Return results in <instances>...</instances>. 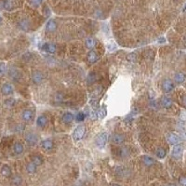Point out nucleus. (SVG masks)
Segmentation results:
<instances>
[{
  "label": "nucleus",
  "instance_id": "c9c22d12",
  "mask_svg": "<svg viewBox=\"0 0 186 186\" xmlns=\"http://www.w3.org/2000/svg\"><path fill=\"white\" fill-rule=\"evenodd\" d=\"M31 2L34 6H39V5L42 3V0H31Z\"/></svg>",
  "mask_w": 186,
  "mask_h": 186
},
{
  "label": "nucleus",
  "instance_id": "7ed1b4c3",
  "mask_svg": "<svg viewBox=\"0 0 186 186\" xmlns=\"http://www.w3.org/2000/svg\"><path fill=\"white\" fill-rule=\"evenodd\" d=\"M175 88V85L172 82V80L170 79H165L163 81V83H162V89H163V91L169 93L171 92Z\"/></svg>",
  "mask_w": 186,
  "mask_h": 186
},
{
  "label": "nucleus",
  "instance_id": "4c0bfd02",
  "mask_svg": "<svg viewBox=\"0 0 186 186\" xmlns=\"http://www.w3.org/2000/svg\"><path fill=\"white\" fill-rule=\"evenodd\" d=\"M183 105L186 107V96L183 97Z\"/></svg>",
  "mask_w": 186,
  "mask_h": 186
},
{
  "label": "nucleus",
  "instance_id": "cd10ccee",
  "mask_svg": "<svg viewBox=\"0 0 186 186\" xmlns=\"http://www.w3.org/2000/svg\"><path fill=\"white\" fill-rule=\"evenodd\" d=\"M11 182L14 185H20L22 182V179L20 177L19 175H15V176H13L12 179H11Z\"/></svg>",
  "mask_w": 186,
  "mask_h": 186
},
{
  "label": "nucleus",
  "instance_id": "2f4dec72",
  "mask_svg": "<svg viewBox=\"0 0 186 186\" xmlns=\"http://www.w3.org/2000/svg\"><path fill=\"white\" fill-rule=\"evenodd\" d=\"M6 65L4 63H0V76H2L6 73Z\"/></svg>",
  "mask_w": 186,
  "mask_h": 186
},
{
  "label": "nucleus",
  "instance_id": "4be33fe9",
  "mask_svg": "<svg viewBox=\"0 0 186 186\" xmlns=\"http://www.w3.org/2000/svg\"><path fill=\"white\" fill-rule=\"evenodd\" d=\"M106 113H107V111H106L105 105H102V106L98 110V112H97V117L102 119V118H104V116H106Z\"/></svg>",
  "mask_w": 186,
  "mask_h": 186
},
{
  "label": "nucleus",
  "instance_id": "39448f33",
  "mask_svg": "<svg viewBox=\"0 0 186 186\" xmlns=\"http://www.w3.org/2000/svg\"><path fill=\"white\" fill-rule=\"evenodd\" d=\"M166 139H168V141L169 144L172 145H177L180 142V138L177 134H174V133H169L168 136H166Z\"/></svg>",
  "mask_w": 186,
  "mask_h": 186
},
{
  "label": "nucleus",
  "instance_id": "72a5a7b5",
  "mask_svg": "<svg viewBox=\"0 0 186 186\" xmlns=\"http://www.w3.org/2000/svg\"><path fill=\"white\" fill-rule=\"evenodd\" d=\"M179 183L180 186H186V176H182L179 180Z\"/></svg>",
  "mask_w": 186,
  "mask_h": 186
},
{
  "label": "nucleus",
  "instance_id": "473e14b6",
  "mask_svg": "<svg viewBox=\"0 0 186 186\" xmlns=\"http://www.w3.org/2000/svg\"><path fill=\"white\" fill-rule=\"evenodd\" d=\"M127 59L128 61H131V63H134V61H136V55L134 53H131L127 57Z\"/></svg>",
  "mask_w": 186,
  "mask_h": 186
},
{
  "label": "nucleus",
  "instance_id": "c85d7f7f",
  "mask_svg": "<svg viewBox=\"0 0 186 186\" xmlns=\"http://www.w3.org/2000/svg\"><path fill=\"white\" fill-rule=\"evenodd\" d=\"M9 74H10V76L14 80H17V78L19 77V75H19V71L17 69H15V68H12L10 70V72H9Z\"/></svg>",
  "mask_w": 186,
  "mask_h": 186
},
{
  "label": "nucleus",
  "instance_id": "f03ea898",
  "mask_svg": "<svg viewBox=\"0 0 186 186\" xmlns=\"http://www.w3.org/2000/svg\"><path fill=\"white\" fill-rule=\"evenodd\" d=\"M107 140H108V134L106 132H102L96 138V145L99 148H103L106 144Z\"/></svg>",
  "mask_w": 186,
  "mask_h": 186
},
{
  "label": "nucleus",
  "instance_id": "9b49d317",
  "mask_svg": "<svg viewBox=\"0 0 186 186\" xmlns=\"http://www.w3.org/2000/svg\"><path fill=\"white\" fill-rule=\"evenodd\" d=\"M125 141V136L122 134H114L112 138V141L116 144H121Z\"/></svg>",
  "mask_w": 186,
  "mask_h": 186
},
{
  "label": "nucleus",
  "instance_id": "f257e3e1",
  "mask_svg": "<svg viewBox=\"0 0 186 186\" xmlns=\"http://www.w3.org/2000/svg\"><path fill=\"white\" fill-rule=\"evenodd\" d=\"M85 131H86V127L84 126H78L77 127L75 128L74 133H73V138L75 141H80L85 135Z\"/></svg>",
  "mask_w": 186,
  "mask_h": 186
},
{
  "label": "nucleus",
  "instance_id": "e433bc0d",
  "mask_svg": "<svg viewBox=\"0 0 186 186\" xmlns=\"http://www.w3.org/2000/svg\"><path fill=\"white\" fill-rule=\"evenodd\" d=\"M108 49L110 50H113V49H116V46L114 44H112V45H108Z\"/></svg>",
  "mask_w": 186,
  "mask_h": 186
},
{
  "label": "nucleus",
  "instance_id": "a878e982",
  "mask_svg": "<svg viewBox=\"0 0 186 186\" xmlns=\"http://www.w3.org/2000/svg\"><path fill=\"white\" fill-rule=\"evenodd\" d=\"M166 155V152L164 148H158L156 150V156L160 159H163Z\"/></svg>",
  "mask_w": 186,
  "mask_h": 186
},
{
  "label": "nucleus",
  "instance_id": "bb28decb",
  "mask_svg": "<svg viewBox=\"0 0 186 186\" xmlns=\"http://www.w3.org/2000/svg\"><path fill=\"white\" fill-rule=\"evenodd\" d=\"M95 45H96V41H95L93 38H88V39L86 40V46H87V47H88V49H93Z\"/></svg>",
  "mask_w": 186,
  "mask_h": 186
},
{
  "label": "nucleus",
  "instance_id": "423d86ee",
  "mask_svg": "<svg viewBox=\"0 0 186 186\" xmlns=\"http://www.w3.org/2000/svg\"><path fill=\"white\" fill-rule=\"evenodd\" d=\"M32 79L35 84H40L44 79V75L39 71H36V72L32 74Z\"/></svg>",
  "mask_w": 186,
  "mask_h": 186
},
{
  "label": "nucleus",
  "instance_id": "0eeeda50",
  "mask_svg": "<svg viewBox=\"0 0 186 186\" xmlns=\"http://www.w3.org/2000/svg\"><path fill=\"white\" fill-rule=\"evenodd\" d=\"M1 91L4 95H10L13 93V88L10 84L5 83L1 88Z\"/></svg>",
  "mask_w": 186,
  "mask_h": 186
},
{
  "label": "nucleus",
  "instance_id": "6e6552de",
  "mask_svg": "<svg viewBox=\"0 0 186 186\" xmlns=\"http://www.w3.org/2000/svg\"><path fill=\"white\" fill-rule=\"evenodd\" d=\"M25 140L30 145H35L37 142V137L34 133H28V134H26Z\"/></svg>",
  "mask_w": 186,
  "mask_h": 186
},
{
  "label": "nucleus",
  "instance_id": "5701e85b",
  "mask_svg": "<svg viewBox=\"0 0 186 186\" xmlns=\"http://www.w3.org/2000/svg\"><path fill=\"white\" fill-rule=\"evenodd\" d=\"M13 151L17 155L22 154V153L23 152V146H22V144H20V142H17V144H14V146H13Z\"/></svg>",
  "mask_w": 186,
  "mask_h": 186
},
{
  "label": "nucleus",
  "instance_id": "ddd939ff",
  "mask_svg": "<svg viewBox=\"0 0 186 186\" xmlns=\"http://www.w3.org/2000/svg\"><path fill=\"white\" fill-rule=\"evenodd\" d=\"M34 118V113H33L31 110H25L22 113V119L26 122L31 121L32 119Z\"/></svg>",
  "mask_w": 186,
  "mask_h": 186
},
{
  "label": "nucleus",
  "instance_id": "2eb2a0df",
  "mask_svg": "<svg viewBox=\"0 0 186 186\" xmlns=\"http://www.w3.org/2000/svg\"><path fill=\"white\" fill-rule=\"evenodd\" d=\"M161 105L164 108H170L172 106V101L169 97H163L161 100Z\"/></svg>",
  "mask_w": 186,
  "mask_h": 186
},
{
  "label": "nucleus",
  "instance_id": "4468645a",
  "mask_svg": "<svg viewBox=\"0 0 186 186\" xmlns=\"http://www.w3.org/2000/svg\"><path fill=\"white\" fill-rule=\"evenodd\" d=\"M57 28V23L54 20H49L46 25V30L47 32H54Z\"/></svg>",
  "mask_w": 186,
  "mask_h": 186
},
{
  "label": "nucleus",
  "instance_id": "f704fd0d",
  "mask_svg": "<svg viewBox=\"0 0 186 186\" xmlns=\"http://www.w3.org/2000/svg\"><path fill=\"white\" fill-rule=\"evenodd\" d=\"M4 8L6 9H10L11 8V3L8 1V0H6L4 2Z\"/></svg>",
  "mask_w": 186,
  "mask_h": 186
},
{
  "label": "nucleus",
  "instance_id": "6ab92c4d",
  "mask_svg": "<svg viewBox=\"0 0 186 186\" xmlns=\"http://www.w3.org/2000/svg\"><path fill=\"white\" fill-rule=\"evenodd\" d=\"M142 162H144V164L147 166H151L155 164V160L154 158H152V157L148 156V155H144L142 156Z\"/></svg>",
  "mask_w": 186,
  "mask_h": 186
},
{
  "label": "nucleus",
  "instance_id": "c756f323",
  "mask_svg": "<svg viewBox=\"0 0 186 186\" xmlns=\"http://www.w3.org/2000/svg\"><path fill=\"white\" fill-rule=\"evenodd\" d=\"M85 117H86V114L84 113H78L75 116V120L76 122H82L84 121Z\"/></svg>",
  "mask_w": 186,
  "mask_h": 186
},
{
  "label": "nucleus",
  "instance_id": "b1692460",
  "mask_svg": "<svg viewBox=\"0 0 186 186\" xmlns=\"http://www.w3.org/2000/svg\"><path fill=\"white\" fill-rule=\"evenodd\" d=\"M36 166L33 162H30L29 164H28L26 166V170H27V172L29 173V174H33V173H35L36 171Z\"/></svg>",
  "mask_w": 186,
  "mask_h": 186
},
{
  "label": "nucleus",
  "instance_id": "58836bf2",
  "mask_svg": "<svg viewBox=\"0 0 186 186\" xmlns=\"http://www.w3.org/2000/svg\"><path fill=\"white\" fill-rule=\"evenodd\" d=\"M74 186H82V185H81V184H79V183H77V184H75Z\"/></svg>",
  "mask_w": 186,
  "mask_h": 186
},
{
  "label": "nucleus",
  "instance_id": "f3484780",
  "mask_svg": "<svg viewBox=\"0 0 186 186\" xmlns=\"http://www.w3.org/2000/svg\"><path fill=\"white\" fill-rule=\"evenodd\" d=\"M98 60V55L95 51L91 50L89 52V53L88 54V61L89 63H94L95 61H97Z\"/></svg>",
  "mask_w": 186,
  "mask_h": 186
},
{
  "label": "nucleus",
  "instance_id": "7c9ffc66",
  "mask_svg": "<svg viewBox=\"0 0 186 186\" xmlns=\"http://www.w3.org/2000/svg\"><path fill=\"white\" fill-rule=\"evenodd\" d=\"M15 100L14 99H8V100H6V101H5V105L6 106H8V107H12L14 104H15Z\"/></svg>",
  "mask_w": 186,
  "mask_h": 186
},
{
  "label": "nucleus",
  "instance_id": "393cba45",
  "mask_svg": "<svg viewBox=\"0 0 186 186\" xmlns=\"http://www.w3.org/2000/svg\"><path fill=\"white\" fill-rule=\"evenodd\" d=\"M33 163H34L36 166H41L43 164V158L41 156L39 155H35L34 157H33Z\"/></svg>",
  "mask_w": 186,
  "mask_h": 186
},
{
  "label": "nucleus",
  "instance_id": "f8f14e48",
  "mask_svg": "<svg viewBox=\"0 0 186 186\" xmlns=\"http://www.w3.org/2000/svg\"><path fill=\"white\" fill-rule=\"evenodd\" d=\"M174 79H175V82L178 83V84H182L183 83L185 79H186V75L183 72H179L175 75L174 76Z\"/></svg>",
  "mask_w": 186,
  "mask_h": 186
},
{
  "label": "nucleus",
  "instance_id": "20e7f679",
  "mask_svg": "<svg viewBox=\"0 0 186 186\" xmlns=\"http://www.w3.org/2000/svg\"><path fill=\"white\" fill-rule=\"evenodd\" d=\"M183 147L180 144H177L173 147L172 149V156L175 159H179L182 157L183 155Z\"/></svg>",
  "mask_w": 186,
  "mask_h": 186
},
{
  "label": "nucleus",
  "instance_id": "a19ab883",
  "mask_svg": "<svg viewBox=\"0 0 186 186\" xmlns=\"http://www.w3.org/2000/svg\"><path fill=\"white\" fill-rule=\"evenodd\" d=\"M113 186H120V185H118V184H114Z\"/></svg>",
  "mask_w": 186,
  "mask_h": 186
},
{
  "label": "nucleus",
  "instance_id": "dca6fc26",
  "mask_svg": "<svg viewBox=\"0 0 186 186\" xmlns=\"http://www.w3.org/2000/svg\"><path fill=\"white\" fill-rule=\"evenodd\" d=\"M47 123V118L45 116H38L36 120V125L39 127H44Z\"/></svg>",
  "mask_w": 186,
  "mask_h": 186
},
{
  "label": "nucleus",
  "instance_id": "1a4fd4ad",
  "mask_svg": "<svg viewBox=\"0 0 186 186\" xmlns=\"http://www.w3.org/2000/svg\"><path fill=\"white\" fill-rule=\"evenodd\" d=\"M42 49L44 51L49 52V53H54L56 51V47L53 44H50V43H46V44L43 45Z\"/></svg>",
  "mask_w": 186,
  "mask_h": 186
},
{
  "label": "nucleus",
  "instance_id": "ea45409f",
  "mask_svg": "<svg viewBox=\"0 0 186 186\" xmlns=\"http://www.w3.org/2000/svg\"><path fill=\"white\" fill-rule=\"evenodd\" d=\"M1 22H2V18L0 17V23H1Z\"/></svg>",
  "mask_w": 186,
  "mask_h": 186
},
{
  "label": "nucleus",
  "instance_id": "79ce46f5",
  "mask_svg": "<svg viewBox=\"0 0 186 186\" xmlns=\"http://www.w3.org/2000/svg\"><path fill=\"white\" fill-rule=\"evenodd\" d=\"M185 41H186V37H185Z\"/></svg>",
  "mask_w": 186,
  "mask_h": 186
},
{
  "label": "nucleus",
  "instance_id": "aec40b11",
  "mask_svg": "<svg viewBox=\"0 0 186 186\" xmlns=\"http://www.w3.org/2000/svg\"><path fill=\"white\" fill-rule=\"evenodd\" d=\"M74 118H75V116H74V114H72V113H65L63 116V121L64 122V123H71L73 120H74Z\"/></svg>",
  "mask_w": 186,
  "mask_h": 186
},
{
  "label": "nucleus",
  "instance_id": "9d476101",
  "mask_svg": "<svg viewBox=\"0 0 186 186\" xmlns=\"http://www.w3.org/2000/svg\"><path fill=\"white\" fill-rule=\"evenodd\" d=\"M41 146L44 150L49 151L53 148V141H52L51 140H45L41 142Z\"/></svg>",
  "mask_w": 186,
  "mask_h": 186
},
{
  "label": "nucleus",
  "instance_id": "a211bd4d",
  "mask_svg": "<svg viewBox=\"0 0 186 186\" xmlns=\"http://www.w3.org/2000/svg\"><path fill=\"white\" fill-rule=\"evenodd\" d=\"M19 27H20L21 29L23 30V31H28L29 30V27H30V23L27 20L23 19V20H22L20 22H19Z\"/></svg>",
  "mask_w": 186,
  "mask_h": 186
},
{
  "label": "nucleus",
  "instance_id": "412c9836",
  "mask_svg": "<svg viewBox=\"0 0 186 186\" xmlns=\"http://www.w3.org/2000/svg\"><path fill=\"white\" fill-rule=\"evenodd\" d=\"M1 174L3 176H5V177H9V176L11 175V169H10V168H9V166H7V165L3 166L2 169H1Z\"/></svg>",
  "mask_w": 186,
  "mask_h": 186
}]
</instances>
